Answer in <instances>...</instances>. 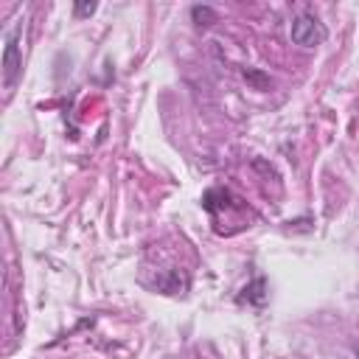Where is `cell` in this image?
<instances>
[{"mask_svg":"<svg viewBox=\"0 0 359 359\" xmlns=\"http://www.w3.org/2000/svg\"><path fill=\"white\" fill-rule=\"evenodd\" d=\"M95 8H98V3H93V0H79V3L73 6V14H76V17H90V14H95Z\"/></svg>","mask_w":359,"mask_h":359,"instance_id":"cell-7","label":"cell"},{"mask_svg":"<svg viewBox=\"0 0 359 359\" xmlns=\"http://www.w3.org/2000/svg\"><path fill=\"white\" fill-rule=\"evenodd\" d=\"M20 70H22V53H20V31H8L6 34V42H3V76H6V84L11 87L17 79H20Z\"/></svg>","mask_w":359,"mask_h":359,"instance_id":"cell-2","label":"cell"},{"mask_svg":"<svg viewBox=\"0 0 359 359\" xmlns=\"http://www.w3.org/2000/svg\"><path fill=\"white\" fill-rule=\"evenodd\" d=\"M191 17H194L196 25H213L216 22V11L210 6H194L191 8Z\"/></svg>","mask_w":359,"mask_h":359,"instance_id":"cell-5","label":"cell"},{"mask_svg":"<svg viewBox=\"0 0 359 359\" xmlns=\"http://www.w3.org/2000/svg\"><path fill=\"white\" fill-rule=\"evenodd\" d=\"M157 286H160L163 292H171V294H174V292H182V289L188 286V280H185V275H180L177 269H171L168 275H163V278L157 280Z\"/></svg>","mask_w":359,"mask_h":359,"instance_id":"cell-3","label":"cell"},{"mask_svg":"<svg viewBox=\"0 0 359 359\" xmlns=\"http://www.w3.org/2000/svg\"><path fill=\"white\" fill-rule=\"evenodd\" d=\"M264 289H266V283H264V278H258V280H252L250 286H244V292H241V300H250V303H264Z\"/></svg>","mask_w":359,"mask_h":359,"instance_id":"cell-4","label":"cell"},{"mask_svg":"<svg viewBox=\"0 0 359 359\" xmlns=\"http://www.w3.org/2000/svg\"><path fill=\"white\" fill-rule=\"evenodd\" d=\"M289 34H292V42L300 45V48H314V45L325 42V36H328L325 25L311 14H297L292 20V31Z\"/></svg>","mask_w":359,"mask_h":359,"instance_id":"cell-1","label":"cell"},{"mask_svg":"<svg viewBox=\"0 0 359 359\" xmlns=\"http://www.w3.org/2000/svg\"><path fill=\"white\" fill-rule=\"evenodd\" d=\"M244 79H247L255 90H269V76H266V73H261V70L247 67V70H244Z\"/></svg>","mask_w":359,"mask_h":359,"instance_id":"cell-6","label":"cell"}]
</instances>
